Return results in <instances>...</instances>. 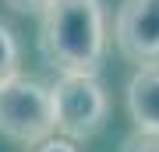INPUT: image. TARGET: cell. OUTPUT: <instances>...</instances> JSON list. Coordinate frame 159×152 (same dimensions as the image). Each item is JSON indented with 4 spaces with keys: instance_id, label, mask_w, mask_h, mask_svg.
I'll return each instance as SVG.
<instances>
[{
    "instance_id": "1",
    "label": "cell",
    "mask_w": 159,
    "mask_h": 152,
    "mask_svg": "<svg viewBox=\"0 0 159 152\" xmlns=\"http://www.w3.org/2000/svg\"><path fill=\"white\" fill-rule=\"evenodd\" d=\"M39 18L43 57L60 74H99L106 57L102 0H53Z\"/></svg>"
},
{
    "instance_id": "4",
    "label": "cell",
    "mask_w": 159,
    "mask_h": 152,
    "mask_svg": "<svg viewBox=\"0 0 159 152\" xmlns=\"http://www.w3.org/2000/svg\"><path fill=\"white\" fill-rule=\"evenodd\" d=\"M117 50L134 64L159 60V0H124L113 21Z\"/></svg>"
},
{
    "instance_id": "7",
    "label": "cell",
    "mask_w": 159,
    "mask_h": 152,
    "mask_svg": "<svg viewBox=\"0 0 159 152\" xmlns=\"http://www.w3.org/2000/svg\"><path fill=\"white\" fill-rule=\"evenodd\" d=\"M29 152H78V149H74L71 138H64V135H50V138H43L39 145H29Z\"/></svg>"
},
{
    "instance_id": "5",
    "label": "cell",
    "mask_w": 159,
    "mask_h": 152,
    "mask_svg": "<svg viewBox=\"0 0 159 152\" xmlns=\"http://www.w3.org/2000/svg\"><path fill=\"white\" fill-rule=\"evenodd\" d=\"M127 113L142 135H159V67L142 64L127 81Z\"/></svg>"
},
{
    "instance_id": "8",
    "label": "cell",
    "mask_w": 159,
    "mask_h": 152,
    "mask_svg": "<svg viewBox=\"0 0 159 152\" xmlns=\"http://www.w3.org/2000/svg\"><path fill=\"white\" fill-rule=\"evenodd\" d=\"M4 4L11 7V11H18V14H43L53 0H4Z\"/></svg>"
},
{
    "instance_id": "3",
    "label": "cell",
    "mask_w": 159,
    "mask_h": 152,
    "mask_svg": "<svg viewBox=\"0 0 159 152\" xmlns=\"http://www.w3.org/2000/svg\"><path fill=\"white\" fill-rule=\"evenodd\" d=\"M0 135L18 145H39L53 135L50 85L14 71L0 81Z\"/></svg>"
},
{
    "instance_id": "9",
    "label": "cell",
    "mask_w": 159,
    "mask_h": 152,
    "mask_svg": "<svg viewBox=\"0 0 159 152\" xmlns=\"http://www.w3.org/2000/svg\"><path fill=\"white\" fill-rule=\"evenodd\" d=\"M124 152H159V135H142L138 131V138H131Z\"/></svg>"
},
{
    "instance_id": "2",
    "label": "cell",
    "mask_w": 159,
    "mask_h": 152,
    "mask_svg": "<svg viewBox=\"0 0 159 152\" xmlns=\"http://www.w3.org/2000/svg\"><path fill=\"white\" fill-rule=\"evenodd\" d=\"M50 103H53V135L89 141L106 127L110 96L96 74H60L50 85Z\"/></svg>"
},
{
    "instance_id": "6",
    "label": "cell",
    "mask_w": 159,
    "mask_h": 152,
    "mask_svg": "<svg viewBox=\"0 0 159 152\" xmlns=\"http://www.w3.org/2000/svg\"><path fill=\"white\" fill-rule=\"evenodd\" d=\"M18 60H21V53H18V39H14L11 28L0 21V81L11 78V74L18 71Z\"/></svg>"
}]
</instances>
